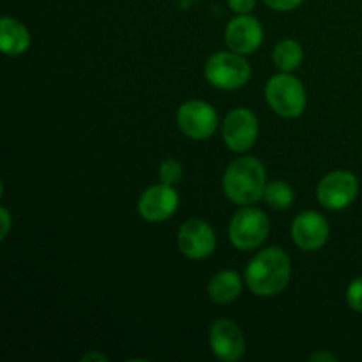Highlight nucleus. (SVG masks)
I'll list each match as a JSON object with an SVG mask.
<instances>
[{
    "mask_svg": "<svg viewBox=\"0 0 362 362\" xmlns=\"http://www.w3.org/2000/svg\"><path fill=\"white\" fill-rule=\"evenodd\" d=\"M0 216H2V232H0V239H6L7 233H9L11 216H9V212H7L6 207L0 209Z\"/></svg>",
    "mask_w": 362,
    "mask_h": 362,
    "instance_id": "nucleus-22",
    "label": "nucleus"
},
{
    "mask_svg": "<svg viewBox=\"0 0 362 362\" xmlns=\"http://www.w3.org/2000/svg\"><path fill=\"white\" fill-rule=\"evenodd\" d=\"M205 76L214 87L233 90L247 83L251 76V67L240 53L221 52L207 60Z\"/></svg>",
    "mask_w": 362,
    "mask_h": 362,
    "instance_id": "nucleus-4",
    "label": "nucleus"
},
{
    "mask_svg": "<svg viewBox=\"0 0 362 362\" xmlns=\"http://www.w3.org/2000/svg\"><path fill=\"white\" fill-rule=\"evenodd\" d=\"M177 124L191 140H207L218 127V115L207 103L187 101L177 113Z\"/></svg>",
    "mask_w": 362,
    "mask_h": 362,
    "instance_id": "nucleus-6",
    "label": "nucleus"
},
{
    "mask_svg": "<svg viewBox=\"0 0 362 362\" xmlns=\"http://www.w3.org/2000/svg\"><path fill=\"white\" fill-rule=\"evenodd\" d=\"M290 258L279 247L260 251L246 269V281L255 296L269 297L283 292L290 281Z\"/></svg>",
    "mask_w": 362,
    "mask_h": 362,
    "instance_id": "nucleus-1",
    "label": "nucleus"
},
{
    "mask_svg": "<svg viewBox=\"0 0 362 362\" xmlns=\"http://www.w3.org/2000/svg\"><path fill=\"white\" fill-rule=\"evenodd\" d=\"M303 46L297 41H292V39H285V41L278 42L274 48V64L283 73L296 71L303 62Z\"/></svg>",
    "mask_w": 362,
    "mask_h": 362,
    "instance_id": "nucleus-16",
    "label": "nucleus"
},
{
    "mask_svg": "<svg viewBox=\"0 0 362 362\" xmlns=\"http://www.w3.org/2000/svg\"><path fill=\"white\" fill-rule=\"evenodd\" d=\"M159 177H161L163 182L170 184V186L177 184L180 180V177H182L180 163L175 161V159H166V161H163L161 168H159Z\"/></svg>",
    "mask_w": 362,
    "mask_h": 362,
    "instance_id": "nucleus-18",
    "label": "nucleus"
},
{
    "mask_svg": "<svg viewBox=\"0 0 362 362\" xmlns=\"http://www.w3.org/2000/svg\"><path fill=\"white\" fill-rule=\"evenodd\" d=\"M310 361H313V362H318V361L334 362L336 357L332 356V354H329V352H317V354H313V356H310Z\"/></svg>",
    "mask_w": 362,
    "mask_h": 362,
    "instance_id": "nucleus-23",
    "label": "nucleus"
},
{
    "mask_svg": "<svg viewBox=\"0 0 362 362\" xmlns=\"http://www.w3.org/2000/svg\"><path fill=\"white\" fill-rule=\"evenodd\" d=\"M329 225L318 212H303L293 219L292 239L300 250L317 251L327 243Z\"/></svg>",
    "mask_w": 362,
    "mask_h": 362,
    "instance_id": "nucleus-13",
    "label": "nucleus"
},
{
    "mask_svg": "<svg viewBox=\"0 0 362 362\" xmlns=\"http://www.w3.org/2000/svg\"><path fill=\"white\" fill-rule=\"evenodd\" d=\"M359 184L350 172H332L318 184V200L331 211H341L349 207L357 197Z\"/></svg>",
    "mask_w": 362,
    "mask_h": 362,
    "instance_id": "nucleus-7",
    "label": "nucleus"
},
{
    "mask_svg": "<svg viewBox=\"0 0 362 362\" xmlns=\"http://www.w3.org/2000/svg\"><path fill=\"white\" fill-rule=\"evenodd\" d=\"M346 299H349L350 308H352L354 311H359V313H362V278H357L356 281L350 283Z\"/></svg>",
    "mask_w": 362,
    "mask_h": 362,
    "instance_id": "nucleus-19",
    "label": "nucleus"
},
{
    "mask_svg": "<svg viewBox=\"0 0 362 362\" xmlns=\"http://www.w3.org/2000/svg\"><path fill=\"white\" fill-rule=\"evenodd\" d=\"M265 170L257 158L235 159L226 168L223 189L232 202L250 205L260 200L265 193Z\"/></svg>",
    "mask_w": 362,
    "mask_h": 362,
    "instance_id": "nucleus-2",
    "label": "nucleus"
},
{
    "mask_svg": "<svg viewBox=\"0 0 362 362\" xmlns=\"http://www.w3.org/2000/svg\"><path fill=\"white\" fill-rule=\"evenodd\" d=\"M264 2L274 11H292L299 7L304 0H264Z\"/></svg>",
    "mask_w": 362,
    "mask_h": 362,
    "instance_id": "nucleus-20",
    "label": "nucleus"
},
{
    "mask_svg": "<svg viewBox=\"0 0 362 362\" xmlns=\"http://www.w3.org/2000/svg\"><path fill=\"white\" fill-rule=\"evenodd\" d=\"M262 39H264L262 25L258 23L257 18L247 16V14L233 18L225 32V41L228 48L240 55L253 53L262 45Z\"/></svg>",
    "mask_w": 362,
    "mask_h": 362,
    "instance_id": "nucleus-12",
    "label": "nucleus"
},
{
    "mask_svg": "<svg viewBox=\"0 0 362 362\" xmlns=\"http://www.w3.org/2000/svg\"><path fill=\"white\" fill-rule=\"evenodd\" d=\"M269 235V219L258 209H240L230 223V240L237 250L250 251Z\"/></svg>",
    "mask_w": 362,
    "mask_h": 362,
    "instance_id": "nucleus-5",
    "label": "nucleus"
},
{
    "mask_svg": "<svg viewBox=\"0 0 362 362\" xmlns=\"http://www.w3.org/2000/svg\"><path fill=\"white\" fill-rule=\"evenodd\" d=\"M81 361H85V362H87V361H108V359H106V357L105 356H103V354H98V352H92V354H88V356H83V357H81Z\"/></svg>",
    "mask_w": 362,
    "mask_h": 362,
    "instance_id": "nucleus-24",
    "label": "nucleus"
},
{
    "mask_svg": "<svg viewBox=\"0 0 362 362\" xmlns=\"http://www.w3.org/2000/svg\"><path fill=\"white\" fill-rule=\"evenodd\" d=\"M179 247L187 258H207L216 247L214 230L202 219H189L179 230Z\"/></svg>",
    "mask_w": 362,
    "mask_h": 362,
    "instance_id": "nucleus-11",
    "label": "nucleus"
},
{
    "mask_svg": "<svg viewBox=\"0 0 362 362\" xmlns=\"http://www.w3.org/2000/svg\"><path fill=\"white\" fill-rule=\"evenodd\" d=\"M0 46L6 55H21L30 46V34L20 21L6 16L0 20Z\"/></svg>",
    "mask_w": 362,
    "mask_h": 362,
    "instance_id": "nucleus-14",
    "label": "nucleus"
},
{
    "mask_svg": "<svg viewBox=\"0 0 362 362\" xmlns=\"http://www.w3.org/2000/svg\"><path fill=\"white\" fill-rule=\"evenodd\" d=\"M177 207H179V197L173 191V187L165 182L148 187L141 194L140 204H138L141 218L151 223L166 221L170 216L175 214Z\"/></svg>",
    "mask_w": 362,
    "mask_h": 362,
    "instance_id": "nucleus-10",
    "label": "nucleus"
},
{
    "mask_svg": "<svg viewBox=\"0 0 362 362\" xmlns=\"http://www.w3.org/2000/svg\"><path fill=\"white\" fill-rule=\"evenodd\" d=\"M240 278L235 271H221L209 283V297L218 304H228L239 297Z\"/></svg>",
    "mask_w": 362,
    "mask_h": 362,
    "instance_id": "nucleus-15",
    "label": "nucleus"
},
{
    "mask_svg": "<svg viewBox=\"0 0 362 362\" xmlns=\"http://www.w3.org/2000/svg\"><path fill=\"white\" fill-rule=\"evenodd\" d=\"M209 343H211L212 352L216 357L226 362H233L244 356L246 350V341H244V334L237 324L232 320H216L211 327V334H209Z\"/></svg>",
    "mask_w": 362,
    "mask_h": 362,
    "instance_id": "nucleus-9",
    "label": "nucleus"
},
{
    "mask_svg": "<svg viewBox=\"0 0 362 362\" xmlns=\"http://www.w3.org/2000/svg\"><path fill=\"white\" fill-rule=\"evenodd\" d=\"M257 0H228V6L233 13L237 14H247L255 9Z\"/></svg>",
    "mask_w": 362,
    "mask_h": 362,
    "instance_id": "nucleus-21",
    "label": "nucleus"
},
{
    "mask_svg": "<svg viewBox=\"0 0 362 362\" xmlns=\"http://www.w3.org/2000/svg\"><path fill=\"white\" fill-rule=\"evenodd\" d=\"M258 136V120L253 112L246 108L233 110L223 124V138L233 152H246L253 147Z\"/></svg>",
    "mask_w": 362,
    "mask_h": 362,
    "instance_id": "nucleus-8",
    "label": "nucleus"
},
{
    "mask_svg": "<svg viewBox=\"0 0 362 362\" xmlns=\"http://www.w3.org/2000/svg\"><path fill=\"white\" fill-rule=\"evenodd\" d=\"M264 198L278 211H285L293 204V189L286 182H271L265 187Z\"/></svg>",
    "mask_w": 362,
    "mask_h": 362,
    "instance_id": "nucleus-17",
    "label": "nucleus"
},
{
    "mask_svg": "<svg viewBox=\"0 0 362 362\" xmlns=\"http://www.w3.org/2000/svg\"><path fill=\"white\" fill-rule=\"evenodd\" d=\"M265 95L271 108L286 119L299 117L306 108V92L303 83L290 74H276L272 80H269Z\"/></svg>",
    "mask_w": 362,
    "mask_h": 362,
    "instance_id": "nucleus-3",
    "label": "nucleus"
}]
</instances>
